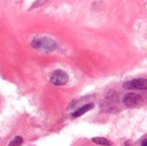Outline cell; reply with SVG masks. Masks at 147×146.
<instances>
[{"mask_svg": "<svg viewBox=\"0 0 147 146\" xmlns=\"http://www.w3.org/2000/svg\"><path fill=\"white\" fill-rule=\"evenodd\" d=\"M50 80H51V83L54 85H57V86H61L65 85L68 80H69V76L66 74V72H64L63 70H55L52 75L50 77Z\"/></svg>", "mask_w": 147, "mask_h": 146, "instance_id": "3957f363", "label": "cell"}, {"mask_svg": "<svg viewBox=\"0 0 147 146\" xmlns=\"http://www.w3.org/2000/svg\"><path fill=\"white\" fill-rule=\"evenodd\" d=\"M23 143V138L20 136H16L9 143L8 146H20L21 143Z\"/></svg>", "mask_w": 147, "mask_h": 146, "instance_id": "52a82bcc", "label": "cell"}, {"mask_svg": "<svg viewBox=\"0 0 147 146\" xmlns=\"http://www.w3.org/2000/svg\"><path fill=\"white\" fill-rule=\"evenodd\" d=\"M123 87L130 90H147V79L138 78L125 82Z\"/></svg>", "mask_w": 147, "mask_h": 146, "instance_id": "277c9868", "label": "cell"}, {"mask_svg": "<svg viewBox=\"0 0 147 146\" xmlns=\"http://www.w3.org/2000/svg\"><path fill=\"white\" fill-rule=\"evenodd\" d=\"M31 46L37 51L42 52H52L57 48V43L49 37H39L32 40Z\"/></svg>", "mask_w": 147, "mask_h": 146, "instance_id": "6da1fadb", "label": "cell"}, {"mask_svg": "<svg viewBox=\"0 0 147 146\" xmlns=\"http://www.w3.org/2000/svg\"><path fill=\"white\" fill-rule=\"evenodd\" d=\"M123 104L129 108H134L139 107L144 102V98L140 95L135 93H129L126 94L122 98Z\"/></svg>", "mask_w": 147, "mask_h": 146, "instance_id": "7a4b0ae2", "label": "cell"}, {"mask_svg": "<svg viewBox=\"0 0 147 146\" xmlns=\"http://www.w3.org/2000/svg\"><path fill=\"white\" fill-rule=\"evenodd\" d=\"M94 108V104L89 103V104H86L84 106H82L81 108H77L75 112L72 113V117L73 118H78V117H81L82 115H84L85 113H86L87 111L91 110L92 108Z\"/></svg>", "mask_w": 147, "mask_h": 146, "instance_id": "5b68a950", "label": "cell"}, {"mask_svg": "<svg viewBox=\"0 0 147 146\" xmlns=\"http://www.w3.org/2000/svg\"><path fill=\"white\" fill-rule=\"evenodd\" d=\"M92 141L96 144H99V145H104V146H110L112 143L111 141L109 140L103 138V137H94L92 138Z\"/></svg>", "mask_w": 147, "mask_h": 146, "instance_id": "8992f818", "label": "cell"}, {"mask_svg": "<svg viewBox=\"0 0 147 146\" xmlns=\"http://www.w3.org/2000/svg\"><path fill=\"white\" fill-rule=\"evenodd\" d=\"M141 146H147V139H145V140H144L142 141Z\"/></svg>", "mask_w": 147, "mask_h": 146, "instance_id": "ba28073f", "label": "cell"}]
</instances>
